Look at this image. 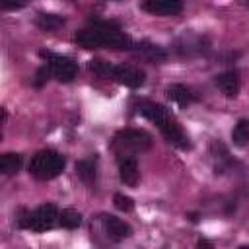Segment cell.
<instances>
[{"mask_svg": "<svg viewBox=\"0 0 249 249\" xmlns=\"http://www.w3.org/2000/svg\"><path fill=\"white\" fill-rule=\"evenodd\" d=\"M74 39L84 49H97V47L124 49V51L134 49L132 39L124 31H121V27L115 21H105V19H93L88 27L80 29Z\"/></svg>", "mask_w": 249, "mask_h": 249, "instance_id": "1", "label": "cell"}, {"mask_svg": "<svg viewBox=\"0 0 249 249\" xmlns=\"http://www.w3.org/2000/svg\"><path fill=\"white\" fill-rule=\"evenodd\" d=\"M138 113L142 117H146L148 121H152L154 124H158V128L161 130V134L173 146H177L181 150H189L191 148L189 136L185 134V130L181 128V124L167 113V109L163 105H158V103H152V101H142L138 105Z\"/></svg>", "mask_w": 249, "mask_h": 249, "instance_id": "2", "label": "cell"}, {"mask_svg": "<svg viewBox=\"0 0 249 249\" xmlns=\"http://www.w3.org/2000/svg\"><path fill=\"white\" fill-rule=\"evenodd\" d=\"M152 144V136L146 132V130H140V128H124V130H119L111 142V148L113 152L117 154V158H128L138 152H144L148 150Z\"/></svg>", "mask_w": 249, "mask_h": 249, "instance_id": "3", "label": "cell"}, {"mask_svg": "<svg viewBox=\"0 0 249 249\" xmlns=\"http://www.w3.org/2000/svg\"><path fill=\"white\" fill-rule=\"evenodd\" d=\"M64 156H60L54 150H41L31 158L29 163V173L41 181H49L58 177L64 171Z\"/></svg>", "mask_w": 249, "mask_h": 249, "instance_id": "4", "label": "cell"}, {"mask_svg": "<svg viewBox=\"0 0 249 249\" xmlns=\"http://www.w3.org/2000/svg\"><path fill=\"white\" fill-rule=\"evenodd\" d=\"M58 210L54 204L45 202L41 206H37L33 212H27L23 218H19V226L27 228L31 231H47L51 228H54L56 220H58Z\"/></svg>", "mask_w": 249, "mask_h": 249, "instance_id": "5", "label": "cell"}, {"mask_svg": "<svg viewBox=\"0 0 249 249\" xmlns=\"http://www.w3.org/2000/svg\"><path fill=\"white\" fill-rule=\"evenodd\" d=\"M39 54L47 60V64H49V68H51V72H53V76L56 80L70 82L78 74V64L72 58L62 56V54H56V53H51V51H41Z\"/></svg>", "mask_w": 249, "mask_h": 249, "instance_id": "6", "label": "cell"}, {"mask_svg": "<svg viewBox=\"0 0 249 249\" xmlns=\"http://www.w3.org/2000/svg\"><path fill=\"white\" fill-rule=\"evenodd\" d=\"M113 78L119 84H124L128 88H140L146 82V74L140 68L130 66V64H117L113 68Z\"/></svg>", "mask_w": 249, "mask_h": 249, "instance_id": "7", "label": "cell"}, {"mask_svg": "<svg viewBox=\"0 0 249 249\" xmlns=\"http://www.w3.org/2000/svg\"><path fill=\"white\" fill-rule=\"evenodd\" d=\"M101 224H103V230L105 233L113 239V241H123L126 237L132 235V230L128 224H124L121 218L113 216V214H103L101 216Z\"/></svg>", "mask_w": 249, "mask_h": 249, "instance_id": "8", "label": "cell"}, {"mask_svg": "<svg viewBox=\"0 0 249 249\" xmlns=\"http://www.w3.org/2000/svg\"><path fill=\"white\" fill-rule=\"evenodd\" d=\"M140 8L154 16H175L183 10V4L179 0H146Z\"/></svg>", "mask_w": 249, "mask_h": 249, "instance_id": "9", "label": "cell"}, {"mask_svg": "<svg viewBox=\"0 0 249 249\" xmlns=\"http://www.w3.org/2000/svg\"><path fill=\"white\" fill-rule=\"evenodd\" d=\"M117 160H119V177H121V181L128 187H134L138 183V177H140L136 158L128 156V158H117Z\"/></svg>", "mask_w": 249, "mask_h": 249, "instance_id": "10", "label": "cell"}, {"mask_svg": "<svg viewBox=\"0 0 249 249\" xmlns=\"http://www.w3.org/2000/svg\"><path fill=\"white\" fill-rule=\"evenodd\" d=\"M165 93H167V97H169L171 101H175L179 107H187V105H191V103L195 101L193 91H191L189 88L181 86V84H171V86H167Z\"/></svg>", "mask_w": 249, "mask_h": 249, "instance_id": "11", "label": "cell"}, {"mask_svg": "<svg viewBox=\"0 0 249 249\" xmlns=\"http://www.w3.org/2000/svg\"><path fill=\"white\" fill-rule=\"evenodd\" d=\"M216 82H218V86H220V89L228 95V97H235L237 93H239V76H237V72H233V70H230V72H224V74H220L218 78H216Z\"/></svg>", "mask_w": 249, "mask_h": 249, "instance_id": "12", "label": "cell"}, {"mask_svg": "<svg viewBox=\"0 0 249 249\" xmlns=\"http://www.w3.org/2000/svg\"><path fill=\"white\" fill-rule=\"evenodd\" d=\"M58 224L62 228H66V230H74V228H78L82 224V214L78 210H74V208H64L60 212V216H58Z\"/></svg>", "mask_w": 249, "mask_h": 249, "instance_id": "13", "label": "cell"}, {"mask_svg": "<svg viewBox=\"0 0 249 249\" xmlns=\"http://www.w3.org/2000/svg\"><path fill=\"white\" fill-rule=\"evenodd\" d=\"M19 167H21V156L19 154H4L0 158V171L4 175L19 171Z\"/></svg>", "mask_w": 249, "mask_h": 249, "instance_id": "14", "label": "cell"}, {"mask_svg": "<svg viewBox=\"0 0 249 249\" xmlns=\"http://www.w3.org/2000/svg\"><path fill=\"white\" fill-rule=\"evenodd\" d=\"M35 23H37V27H41L45 31H53V29H58L64 23V19L54 14H39L35 18Z\"/></svg>", "mask_w": 249, "mask_h": 249, "instance_id": "15", "label": "cell"}, {"mask_svg": "<svg viewBox=\"0 0 249 249\" xmlns=\"http://www.w3.org/2000/svg\"><path fill=\"white\" fill-rule=\"evenodd\" d=\"M231 140H233L235 146H245V144L249 142V121L241 119V121L233 126V130H231Z\"/></svg>", "mask_w": 249, "mask_h": 249, "instance_id": "16", "label": "cell"}, {"mask_svg": "<svg viewBox=\"0 0 249 249\" xmlns=\"http://www.w3.org/2000/svg\"><path fill=\"white\" fill-rule=\"evenodd\" d=\"M88 68L93 72V74H97V76H107V78H113V64L111 62H105V60H101V58H91L89 62H88Z\"/></svg>", "mask_w": 249, "mask_h": 249, "instance_id": "17", "label": "cell"}, {"mask_svg": "<svg viewBox=\"0 0 249 249\" xmlns=\"http://www.w3.org/2000/svg\"><path fill=\"white\" fill-rule=\"evenodd\" d=\"M76 171H78V175L82 177V181H86V183L93 181V177H95V165H93L91 160H82V161H78V163H76Z\"/></svg>", "mask_w": 249, "mask_h": 249, "instance_id": "18", "label": "cell"}, {"mask_svg": "<svg viewBox=\"0 0 249 249\" xmlns=\"http://www.w3.org/2000/svg\"><path fill=\"white\" fill-rule=\"evenodd\" d=\"M140 53H144V54H148L150 58H154V60H161V58H165V53L158 47V45H150V43H138V45H134Z\"/></svg>", "mask_w": 249, "mask_h": 249, "instance_id": "19", "label": "cell"}, {"mask_svg": "<svg viewBox=\"0 0 249 249\" xmlns=\"http://www.w3.org/2000/svg\"><path fill=\"white\" fill-rule=\"evenodd\" d=\"M113 202H115V206H117L119 210H123V212H130V210L134 208L132 198L126 196V195H123V193H117V195L113 196Z\"/></svg>", "mask_w": 249, "mask_h": 249, "instance_id": "20", "label": "cell"}, {"mask_svg": "<svg viewBox=\"0 0 249 249\" xmlns=\"http://www.w3.org/2000/svg\"><path fill=\"white\" fill-rule=\"evenodd\" d=\"M51 74H53V72H51L49 64L45 62V64H43V66L37 70V74H35V86H37V88H41V86H43V84L49 80V76H51Z\"/></svg>", "mask_w": 249, "mask_h": 249, "instance_id": "21", "label": "cell"}, {"mask_svg": "<svg viewBox=\"0 0 249 249\" xmlns=\"http://www.w3.org/2000/svg\"><path fill=\"white\" fill-rule=\"evenodd\" d=\"M196 249H212V243H210L208 239H204V237H202V239H198V241H196Z\"/></svg>", "mask_w": 249, "mask_h": 249, "instance_id": "22", "label": "cell"}, {"mask_svg": "<svg viewBox=\"0 0 249 249\" xmlns=\"http://www.w3.org/2000/svg\"><path fill=\"white\" fill-rule=\"evenodd\" d=\"M2 8H10V10H16V8H23V4H12V2H2Z\"/></svg>", "mask_w": 249, "mask_h": 249, "instance_id": "23", "label": "cell"}, {"mask_svg": "<svg viewBox=\"0 0 249 249\" xmlns=\"http://www.w3.org/2000/svg\"><path fill=\"white\" fill-rule=\"evenodd\" d=\"M239 249H249V245H243V247H239Z\"/></svg>", "mask_w": 249, "mask_h": 249, "instance_id": "24", "label": "cell"}]
</instances>
